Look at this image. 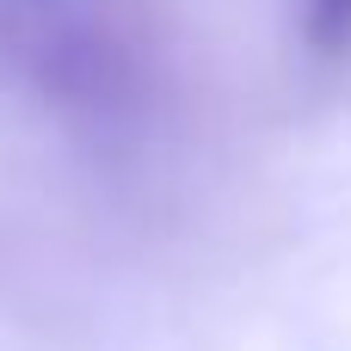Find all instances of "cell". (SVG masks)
<instances>
[{
	"instance_id": "1",
	"label": "cell",
	"mask_w": 351,
	"mask_h": 351,
	"mask_svg": "<svg viewBox=\"0 0 351 351\" xmlns=\"http://www.w3.org/2000/svg\"><path fill=\"white\" fill-rule=\"evenodd\" d=\"M308 37H315V49H346L351 43V0H315L308 6Z\"/></svg>"
}]
</instances>
